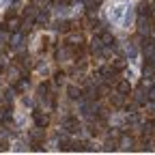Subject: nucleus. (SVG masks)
Masks as SVG:
<instances>
[{
	"mask_svg": "<svg viewBox=\"0 0 155 155\" xmlns=\"http://www.w3.org/2000/svg\"><path fill=\"white\" fill-rule=\"evenodd\" d=\"M134 2L136 0H108L106 2V17L116 28L129 30L134 24Z\"/></svg>",
	"mask_w": 155,
	"mask_h": 155,
	"instance_id": "obj_1",
	"label": "nucleus"
},
{
	"mask_svg": "<svg viewBox=\"0 0 155 155\" xmlns=\"http://www.w3.org/2000/svg\"><path fill=\"white\" fill-rule=\"evenodd\" d=\"M7 5V0H0V7H5Z\"/></svg>",
	"mask_w": 155,
	"mask_h": 155,
	"instance_id": "obj_2",
	"label": "nucleus"
}]
</instances>
